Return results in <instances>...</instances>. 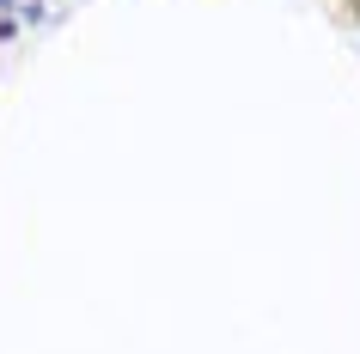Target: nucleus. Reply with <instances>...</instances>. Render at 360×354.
Returning <instances> with one entry per match:
<instances>
[{"label": "nucleus", "mask_w": 360, "mask_h": 354, "mask_svg": "<svg viewBox=\"0 0 360 354\" xmlns=\"http://www.w3.org/2000/svg\"><path fill=\"white\" fill-rule=\"evenodd\" d=\"M0 19H13V0H0Z\"/></svg>", "instance_id": "obj_1"}, {"label": "nucleus", "mask_w": 360, "mask_h": 354, "mask_svg": "<svg viewBox=\"0 0 360 354\" xmlns=\"http://www.w3.org/2000/svg\"><path fill=\"white\" fill-rule=\"evenodd\" d=\"M348 6H354V19H360V0H348Z\"/></svg>", "instance_id": "obj_2"}]
</instances>
